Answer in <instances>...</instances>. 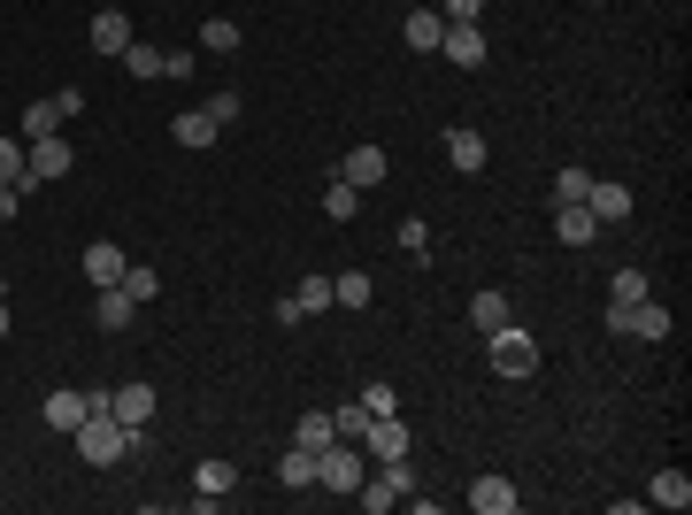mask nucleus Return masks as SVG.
<instances>
[{"instance_id": "9", "label": "nucleus", "mask_w": 692, "mask_h": 515, "mask_svg": "<svg viewBox=\"0 0 692 515\" xmlns=\"http://www.w3.org/2000/svg\"><path fill=\"white\" fill-rule=\"evenodd\" d=\"M439 54H447L454 69H477V62H485V31H477V24H447Z\"/></svg>"}, {"instance_id": "6", "label": "nucleus", "mask_w": 692, "mask_h": 515, "mask_svg": "<svg viewBox=\"0 0 692 515\" xmlns=\"http://www.w3.org/2000/svg\"><path fill=\"white\" fill-rule=\"evenodd\" d=\"M355 447H362L370 462H400V454H408V423H400V408H393V415H370V432H362Z\"/></svg>"}, {"instance_id": "31", "label": "nucleus", "mask_w": 692, "mask_h": 515, "mask_svg": "<svg viewBox=\"0 0 692 515\" xmlns=\"http://www.w3.org/2000/svg\"><path fill=\"white\" fill-rule=\"evenodd\" d=\"M201 47H208V54H239V24H231V16H208V24H201Z\"/></svg>"}, {"instance_id": "30", "label": "nucleus", "mask_w": 692, "mask_h": 515, "mask_svg": "<svg viewBox=\"0 0 692 515\" xmlns=\"http://www.w3.org/2000/svg\"><path fill=\"white\" fill-rule=\"evenodd\" d=\"M585 193H592V169H577V162L554 169V208H569V201H585Z\"/></svg>"}, {"instance_id": "19", "label": "nucleus", "mask_w": 692, "mask_h": 515, "mask_svg": "<svg viewBox=\"0 0 692 515\" xmlns=\"http://www.w3.org/2000/svg\"><path fill=\"white\" fill-rule=\"evenodd\" d=\"M54 131H62V108H54V101H31V108L16 116V139H24V146H31V139H54Z\"/></svg>"}, {"instance_id": "18", "label": "nucleus", "mask_w": 692, "mask_h": 515, "mask_svg": "<svg viewBox=\"0 0 692 515\" xmlns=\"http://www.w3.org/2000/svg\"><path fill=\"white\" fill-rule=\"evenodd\" d=\"M124 47H131L124 9H101V16H93V54H124Z\"/></svg>"}, {"instance_id": "36", "label": "nucleus", "mask_w": 692, "mask_h": 515, "mask_svg": "<svg viewBox=\"0 0 692 515\" xmlns=\"http://www.w3.org/2000/svg\"><path fill=\"white\" fill-rule=\"evenodd\" d=\"M293 300H300V316H316V308H331V278H300V293H293Z\"/></svg>"}, {"instance_id": "33", "label": "nucleus", "mask_w": 692, "mask_h": 515, "mask_svg": "<svg viewBox=\"0 0 692 515\" xmlns=\"http://www.w3.org/2000/svg\"><path fill=\"white\" fill-rule=\"evenodd\" d=\"M393 246H408V254H415V262H423V254H431V231H423V216H400V231H393Z\"/></svg>"}, {"instance_id": "20", "label": "nucleus", "mask_w": 692, "mask_h": 515, "mask_svg": "<svg viewBox=\"0 0 692 515\" xmlns=\"http://www.w3.org/2000/svg\"><path fill=\"white\" fill-rule=\"evenodd\" d=\"M447 162H454V169H485V131L454 124V131H447Z\"/></svg>"}, {"instance_id": "27", "label": "nucleus", "mask_w": 692, "mask_h": 515, "mask_svg": "<svg viewBox=\"0 0 692 515\" xmlns=\"http://www.w3.org/2000/svg\"><path fill=\"white\" fill-rule=\"evenodd\" d=\"M331 439H338V423H331V415H300V423H293V447H308V454H323Z\"/></svg>"}, {"instance_id": "29", "label": "nucleus", "mask_w": 692, "mask_h": 515, "mask_svg": "<svg viewBox=\"0 0 692 515\" xmlns=\"http://www.w3.org/2000/svg\"><path fill=\"white\" fill-rule=\"evenodd\" d=\"M24 162H31V146L0 131V185H16V193H24Z\"/></svg>"}, {"instance_id": "16", "label": "nucleus", "mask_w": 692, "mask_h": 515, "mask_svg": "<svg viewBox=\"0 0 692 515\" xmlns=\"http://www.w3.org/2000/svg\"><path fill=\"white\" fill-rule=\"evenodd\" d=\"M585 208H592V223H624V216H631V193H624V185H600V178H592Z\"/></svg>"}, {"instance_id": "25", "label": "nucleus", "mask_w": 692, "mask_h": 515, "mask_svg": "<svg viewBox=\"0 0 692 515\" xmlns=\"http://www.w3.org/2000/svg\"><path fill=\"white\" fill-rule=\"evenodd\" d=\"M355 208H362V185H346V178L323 185V216H331V223H355Z\"/></svg>"}, {"instance_id": "24", "label": "nucleus", "mask_w": 692, "mask_h": 515, "mask_svg": "<svg viewBox=\"0 0 692 515\" xmlns=\"http://www.w3.org/2000/svg\"><path fill=\"white\" fill-rule=\"evenodd\" d=\"M278 485H285V492H316V454H308V447H293V454L278 462Z\"/></svg>"}, {"instance_id": "37", "label": "nucleus", "mask_w": 692, "mask_h": 515, "mask_svg": "<svg viewBox=\"0 0 692 515\" xmlns=\"http://www.w3.org/2000/svg\"><path fill=\"white\" fill-rule=\"evenodd\" d=\"M362 408H370V415H393V408H400V392L377 377V385H362Z\"/></svg>"}, {"instance_id": "12", "label": "nucleus", "mask_w": 692, "mask_h": 515, "mask_svg": "<svg viewBox=\"0 0 692 515\" xmlns=\"http://www.w3.org/2000/svg\"><path fill=\"white\" fill-rule=\"evenodd\" d=\"M131 316H139V300H131L124 285H101V300H93V323H101V331H131Z\"/></svg>"}, {"instance_id": "11", "label": "nucleus", "mask_w": 692, "mask_h": 515, "mask_svg": "<svg viewBox=\"0 0 692 515\" xmlns=\"http://www.w3.org/2000/svg\"><path fill=\"white\" fill-rule=\"evenodd\" d=\"M515 500H524V492H515L508 477H477V485H470V507H477V515H515Z\"/></svg>"}, {"instance_id": "40", "label": "nucleus", "mask_w": 692, "mask_h": 515, "mask_svg": "<svg viewBox=\"0 0 692 515\" xmlns=\"http://www.w3.org/2000/svg\"><path fill=\"white\" fill-rule=\"evenodd\" d=\"M16 208H24V193H16V185H0V223H16Z\"/></svg>"}, {"instance_id": "5", "label": "nucleus", "mask_w": 692, "mask_h": 515, "mask_svg": "<svg viewBox=\"0 0 692 515\" xmlns=\"http://www.w3.org/2000/svg\"><path fill=\"white\" fill-rule=\"evenodd\" d=\"M69 162H77V154H69V139H62V131H54V139H31V162H24V193H31V185H54V178H69Z\"/></svg>"}, {"instance_id": "34", "label": "nucleus", "mask_w": 692, "mask_h": 515, "mask_svg": "<svg viewBox=\"0 0 692 515\" xmlns=\"http://www.w3.org/2000/svg\"><path fill=\"white\" fill-rule=\"evenodd\" d=\"M124 293H131V300H154V293H162V278H154L146 262H124Z\"/></svg>"}, {"instance_id": "22", "label": "nucleus", "mask_w": 692, "mask_h": 515, "mask_svg": "<svg viewBox=\"0 0 692 515\" xmlns=\"http://www.w3.org/2000/svg\"><path fill=\"white\" fill-rule=\"evenodd\" d=\"M646 500H654V507H677V515H684V507H692V477H684V469H662V477L646 485Z\"/></svg>"}, {"instance_id": "38", "label": "nucleus", "mask_w": 692, "mask_h": 515, "mask_svg": "<svg viewBox=\"0 0 692 515\" xmlns=\"http://www.w3.org/2000/svg\"><path fill=\"white\" fill-rule=\"evenodd\" d=\"M439 16H447V24H477V16H485V0H439Z\"/></svg>"}, {"instance_id": "3", "label": "nucleus", "mask_w": 692, "mask_h": 515, "mask_svg": "<svg viewBox=\"0 0 692 515\" xmlns=\"http://www.w3.org/2000/svg\"><path fill=\"white\" fill-rule=\"evenodd\" d=\"M362 477H370V462H362L355 439H331V447L316 454V485H323V492H362Z\"/></svg>"}, {"instance_id": "28", "label": "nucleus", "mask_w": 692, "mask_h": 515, "mask_svg": "<svg viewBox=\"0 0 692 515\" xmlns=\"http://www.w3.org/2000/svg\"><path fill=\"white\" fill-rule=\"evenodd\" d=\"M331 300L338 308H370V270H338L331 278Z\"/></svg>"}, {"instance_id": "23", "label": "nucleus", "mask_w": 692, "mask_h": 515, "mask_svg": "<svg viewBox=\"0 0 692 515\" xmlns=\"http://www.w3.org/2000/svg\"><path fill=\"white\" fill-rule=\"evenodd\" d=\"M77 423H85V392H47V432H77Z\"/></svg>"}, {"instance_id": "21", "label": "nucleus", "mask_w": 692, "mask_h": 515, "mask_svg": "<svg viewBox=\"0 0 692 515\" xmlns=\"http://www.w3.org/2000/svg\"><path fill=\"white\" fill-rule=\"evenodd\" d=\"M193 492H201V500H231V492H239V469H231V462H201V469H193Z\"/></svg>"}, {"instance_id": "14", "label": "nucleus", "mask_w": 692, "mask_h": 515, "mask_svg": "<svg viewBox=\"0 0 692 515\" xmlns=\"http://www.w3.org/2000/svg\"><path fill=\"white\" fill-rule=\"evenodd\" d=\"M400 39H408L415 54H439V39H447V16H439V9H415V16L400 24Z\"/></svg>"}, {"instance_id": "2", "label": "nucleus", "mask_w": 692, "mask_h": 515, "mask_svg": "<svg viewBox=\"0 0 692 515\" xmlns=\"http://www.w3.org/2000/svg\"><path fill=\"white\" fill-rule=\"evenodd\" d=\"M485 347H492V377H508V385H524V377H539V338H531L524 323H508V331H492Z\"/></svg>"}, {"instance_id": "17", "label": "nucleus", "mask_w": 692, "mask_h": 515, "mask_svg": "<svg viewBox=\"0 0 692 515\" xmlns=\"http://www.w3.org/2000/svg\"><path fill=\"white\" fill-rule=\"evenodd\" d=\"M85 278H93V285H124V246H85Z\"/></svg>"}, {"instance_id": "26", "label": "nucleus", "mask_w": 692, "mask_h": 515, "mask_svg": "<svg viewBox=\"0 0 692 515\" xmlns=\"http://www.w3.org/2000/svg\"><path fill=\"white\" fill-rule=\"evenodd\" d=\"M162 69H169V54H162V47H146V39H131V47H124V77H162Z\"/></svg>"}, {"instance_id": "4", "label": "nucleus", "mask_w": 692, "mask_h": 515, "mask_svg": "<svg viewBox=\"0 0 692 515\" xmlns=\"http://www.w3.org/2000/svg\"><path fill=\"white\" fill-rule=\"evenodd\" d=\"M408 492H415V469H408V454H400V462H377V469L362 477V492H355V500H362L370 515H385V507H400Z\"/></svg>"}, {"instance_id": "41", "label": "nucleus", "mask_w": 692, "mask_h": 515, "mask_svg": "<svg viewBox=\"0 0 692 515\" xmlns=\"http://www.w3.org/2000/svg\"><path fill=\"white\" fill-rule=\"evenodd\" d=\"M9 323H16V316H9V285H0V338H9Z\"/></svg>"}, {"instance_id": "1", "label": "nucleus", "mask_w": 692, "mask_h": 515, "mask_svg": "<svg viewBox=\"0 0 692 515\" xmlns=\"http://www.w3.org/2000/svg\"><path fill=\"white\" fill-rule=\"evenodd\" d=\"M69 439H77V454L93 462V469H116L124 454H139V447H146V432H131V423H116L108 408H93V415H85V423H77Z\"/></svg>"}, {"instance_id": "15", "label": "nucleus", "mask_w": 692, "mask_h": 515, "mask_svg": "<svg viewBox=\"0 0 692 515\" xmlns=\"http://www.w3.org/2000/svg\"><path fill=\"white\" fill-rule=\"evenodd\" d=\"M592 231H600V223H592V208H585V201L554 208V239H562V246H592Z\"/></svg>"}, {"instance_id": "10", "label": "nucleus", "mask_w": 692, "mask_h": 515, "mask_svg": "<svg viewBox=\"0 0 692 515\" xmlns=\"http://www.w3.org/2000/svg\"><path fill=\"white\" fill-rule=\"evenodd\" d=\"M338 178H346V185H370V193H377V185H385V146H355V154L338 162Z\"/></svg>"}, {"instance_id": "8", "label": "nucleus", "mask_w": 692, "mask_h": 515, "mask_svg": "<svg viewBox=\"0 0 692 515\" xmlns=\"http://www.w3.org/2000/svg\"><path fill=\"white\" fill-rule=\"evenodd\" d=\"M108 415L139 432V423L154 415V385H108Z\"/></svg>"}, {"instance_id": "35", "label": "nucleus", "mask_w": 692, "mask_h": 515, "mask_svg": "<svg viewBox=\"0 0 692 515\" xmlns=\"http://www.w3.org/2000/svg\"><path fill=\"white\" fill-rule=\"evenodd\" d=\"M331 423H338V439H362V432H370V408H362V400H346Z\"/></svg>"}, {"instance_id": "32", "label": "nucleus", "mask_w": 692, "mask_h": 515, "mask_svg": "<svg viewBox=\"0 0 692 515\" xmlns=\"http://www.w3.org/2000/svg\"><path fill=\"white\" fill-rule=\"evenodd\" d=\"M631 300H646V270H616L608 278V308H631Z\"/></svg>"}, {"instance_id": "13", "label": "nucleus", "mask_w": 692, "mask_h": 515, "mask_svg": "<svg viewBox=\"0 0 692 515\" xmlns=\"http://www.w3.org/2000/svg\"><path fill=\"white\" fill-rule=\"evenodd\" d=\"M470 323H477V331H485V338H492V331H508V323H515V300H508V293H492V285H485V293H477V300H470Z\"/></svg>"}, {"instance_id": "7", "label": "nucleus", "mask_w": 692, "mask_h": 515, "mask_svg": "<svg viewBox=\"0 0 692 515\" xmlns=\"http://www.w3.org/2000/svg\"><path fill=\"white\" fill-rule=\"evenodd\" d=\"M216 131H223V124H216L208 108H185V116H169V139H178L185 154H201V146H216Z\"/></svg>"}, {"instance_id": "39", "label": "nucleus", "mask_w": 692, "mask_h": 515, "mask_svg": "<svg viewBox=\"0 0 692 515\" xmlns=\"http://www.w3.org/2000/svg\"><path fill=\"white\" fill-rule=\"evenodd\" d=\"M239 108H246V101H239V93H231V85H223V93H208V116H216V124H231V116H239Z\"/></svg>"}]
</instances>
